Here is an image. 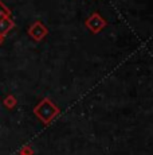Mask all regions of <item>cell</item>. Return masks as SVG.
Listing matches in <instances>:
<instances>
[{"mask_svg":"<svg viewBox=\"0 0 153 155\" xmlns=\"http://www.w3.org/2000/svg\"><path fill=\"white\" fill-rule=\"evenodd\" d=\"M46 32H47V30H46V28H43L40 23H36V25H34V26H32V27L30 28V34H31V37H34L35 39H38V41L42 39V38L46 35Z\"/></svg>","mask_w":153,"mask_h":155,"instance_id":"2","label":"cell"},{"mask_svg":"<svg viewBox=\"0 0 153 155\" xmlns=\"http://www.w3.org/2000/svg\"><path fill=\"white\" fill-rule=\"evenodd\" d=\"M7 15H10V11H8L7 7H5V5L3 4L2 2H0V18L7 16Z\"/></svg>","mask_w":153,"mask_h":155,"instance_id":"4","label":"cell"},{"mask_svg":"<svg viewBox=\"0 0 153 155\" xmlns=\"http://www.w3.org/2000/svg\"><path fill=\"white\" fill-rule=\"evenodd\" d=\"M11 27H12V22H11L8 18H5V16L0 18V34H5V32H8Z\"/></svg>","mask_w":153,"mask_h":155,"instance_id":"3","label":"cell"},{"mask_svg":"<svg viewBox=\"0 0 153 155\" xmlns=\"http://www.w3.org/2000/svg\"><path fill=\"white\" fill-rule=\"evenodd\" d=\"M87 27H90L93 30V32H98V30H101L102 27L105 26V20L102 19L99 15H97V14H94L92 18H90L89 20H87Z\"/></svg>","mask_w":153,"mask_h":155,"instance_id":"1","label":"cell"}]
</instances>
